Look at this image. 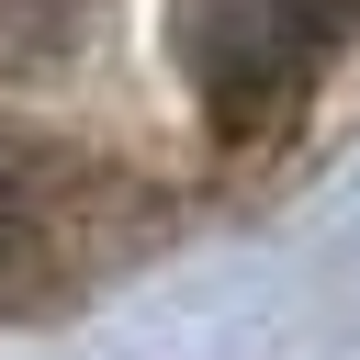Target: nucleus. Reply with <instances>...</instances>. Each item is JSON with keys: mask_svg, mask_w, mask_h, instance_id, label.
Wrapping results in <instances>:
<instances>
[{"mask_svg": "<svg viewBox=\"0 0 360 360\" xmlns=\"http://www.w3.org/2000/svg\"><path fill=\"white\" fill-rule=\"evenodd\" d=\"M349 22H360V0H180L169 45H180V79L202 90V112L248 135L338 56Z\"/></svg>", "mask_w": 360, "mask_h": 360, "instance_id": "nucleus-1", "label": "nucleus"}]
</instances>
